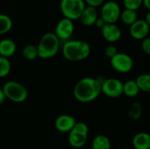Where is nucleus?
Instances as JSON below:
<instances>
[{
    "label": "nucleus",
    "mask_w": 150,
    "mask_h": 149,
    "mask_svg": "<svg viewBox=\"0 0 150 149\" xmlns=\"http://www.w3.org/2000/svg\"><path fill=\"white\" fill-rule=\"evenodd\" d=\"M101 33L103 38L109 43L119 41L122 36V32L116 24H105L101 28Z\"/></svg>",
    "instance_id": "nucleus-13"
},
{
    "label": "nucleus",
    "mask_w": 150,
    "mask_h": 149,
    "mask_svg": "<svg viewBox=\"0 0 150 149\" xmlns=\"http://www.w3.org/2000/svg\"><path fill=\"white\" fill-rule=\"evenodd\" d=\"M144 20L148 23V25L150 26V11H149L148 13L146 14V17H145V19Z\"/></svg>",
    "instance_id": "nucleus-32"
},
{
    "label": "nucleus",
    "mask_w": 150,
    "mask_h": 149,
    "mask_svg": "<svg viewBox=\"0 0 150 149\" xmlns=\"http://www.w3.org/2000/svg\"><path fill=\"white\" fill-rule=\"evenodd\" d=\"M142 50L148 55H150V37H147L142 40Z\"/></svg>",
    "instance_id": "nucleus-27"
},
{
    "label": "nucleus",
    "mask_w": 150,
    "mask_h": 149,
    "mask_svg": "<svg viewBox=\"0 0 150 149\" xmlns=\"http://www.w3.org/2000/svg\"><path fill=\"white\" fill-rule=\"evenodd\" d=\"M144 4V6L150 11V0H143V4Z\"/></svg>",
    "instance_id": "nucleus-31"
},
{
    "label": "nucleus",
    "mask_w": 150,
    "mask_h": 149,
    "mask_svg": "<svg viewBox=\"0 0 150 149\" xmlns=\"http://www.w3.org/2000/svg\"><path fill=\"white\" fill-rule=\"evenodd\" d=\"M143 4V0H123L125 9L137 11Z\"/></svg>",
    "instance_id": "nucleus-25"
},
{
    "label": "nucleus",
    "mask_w": 150,
    "mask_h": 149,
    "mask_svg": "<svg viewBox=\"0 0 150 149\" xmlns=\"http://www.w3.org/2000/svg\"><path fill=\"white\" fill-rule=\"evenodd\" d=\"M112 68L120 74H127L134 68V60L131 55L126 53H118L110 59Z\"/></svg>",
    "instance_id": "nucleus-7"
},
{
    "label": "nucleus",
    "mask_w": 150,
    "mask_h": 149,
    "mask_svg": "<svg viewBox=\"0 0 150 149\" xmlns=\"http://www.w3.org/2000/svg\"><path fill=\"white\" fill-rule=\"evenodd\" d=\"M142 115V105L139 102H134L129 108L128 116L132 120H138Z\"/></svg>",
    "instance_id": "nucleus-23"
},
{
    "label": "nucleus",
    "mask_w": 150,
    "mask_h": 149,
    "mask_svg": "<svg viewBox=\"0 0 150 149\" xmlns=\"http://www.w3.org/2000/svg\"><path fill=\"white\" fill-rule=\"evenodd\" d=\"M5 99H6V97H5V95H4V93L3 91V89L0 88V105H2L4 102Z\"/></svg>",
    "instance_id": "nucleus-30"
},
{
    "label": "nucleus",
    "mask_w": 150,
    "mask_h": 149,
    "mask_svg": "<svg viewBox=\"0 0 150 149\" xmlns=\"http://www.w3.org/2000/svg\"><path fill=\"white\" fill-rule=\"evenodd\" d=\"M119 52H118V48L114 46V45H108L105 49V54L107 58L109 59H112L115 54H117Z\"/></svg>",
    "instance_id": "nucleus-26"
},
{
    "label": "nucleus",
    "mask_w": 150,
    "mask_h": 149,
    "mask_svg": "<svg viewBox=\"0 0 150 149\" xmlns=\"http://www.w3.org/2000/svg\"><path fill=\"white\" fill-rule=\"evenodd\" d=\"M11 62L8 58L0 56V78L6 77L11 72Z\"/></svg>",
    "instance_id": "nucleus-24"
},
{
    "label": "nucleus",
    "mask_w": 150,
    "mask_h": 149,
    "mask_svg": "<svg viewBox=\"0 0 150 149\" xmlns=\"http://www.w3.org/2000/svg\"><path fill=\"white\" fill-rule=\"evenodd\" d=\"M101 85L96 77H83L75 85L73 95L76 100L80 103L87 104L96 100L101 94Z\"/></svg>",
    "instance_id": "nucleus-1"
},
{
    "label": "nucleus",
    "mask_w": 150,
    "mask_h": 149,
    "mask_svg": "<svg viewBox=\"0 0 150 149\" xmlns=\"http://www.w3.org/2000/svg\"><path fill=\"white\" fill-rule=\"evenodd\" d=\"M12 27L11 18L4 13H0V35H4L11 31Z\"/></svg>",
    "instance_id": "nucleus-21"
},
{
    "label": "nucleus",
    "mask_w": 150,
    "mask_h": 149,
    "mask_svg": "<svg viewBox=\"0 0 150 149\" xmlns=\"http://www.w3.org/2000/svg\"><path fill=\"white\" fill-rule=\"evenodd\" d=\"M101 92L110 98L120 97L123 95V83L114 77L106 78L101 86Z\"/></svg>",
    "instance_id": "nucleus-9"
},
{
    "label": "nucleus",
    "mask_w": 150,
    "mask_h": 149,
    "mask_svg": "<svg viewBox=\"0 0 150 149\" xmlns=\"http://www.w3.org/2000/svg\"><path fill=\"white\" fill-rule=\"evenodd\" d=\"M121 9L120 4L115 1H107L102 4L100 18L105 24H116L120 19Z\"/></svg>",
    "instance_id": "nucleus-8"
},
{
    "label": "nucleus",
    "mask_w": 150,
    "mask_h": 149,
    "mask_svg": "<svg viewBox=\"0 0 150 149\" xmlns=\"http://www.w3.org/2000/svg\"><path fill=\"white\" fill-rule=\"evenodd\" d=\"M75 26L72 20L63 18L56 24L54 33L60 40H64L65 42L69 40L74 33Z\"/></svg>",
    "instance_id": "nucleus-10"
},
{
    "label": "nucleus",
    "mask_w": 150,
    "mask_h": 149,
    "mask_svg": "<svg viewBox=\"0 0 150 149\" xmlns=\"http://www.w3.org/2000/svg\"><path fill=\"white\" fill-rule=\"evenodd\" d=\"M22 55L27 61H33L39 58L37 47L34 45H31V44L26 45L22 50Z\"/></svg>",
    "instance_id": "nucleus-22"
},
{
    "label": "nucleus",
    "mask_w": 150,
    "mask_h": 149,
    "mask_svg": "<svg viewBox=\"0 0 150 149\" xmlns=\"http://www.w3.org/2000/svg\"><path fill=\"white\" fill-rule=\"evenodd\" d=\"M36 47L39 58L50 59L58 54L60 49V40L54 32H47L42 35Z\"/></svg>",
    "instance_id": "nucleus-3"
},
{
    "label": "nucleus",
    "mask_w": 150,
    "mask_h": 149,
    "mask_svg": "<svg viewBox=\"0 0 150 149\" xmlns=\"http://www.w3.org/2000/svg\"><path fill=\"white\" fill-rule=\"evenodd\" d=\"M118 149H128L127 148H118Z\"/></svg>",
    "instance_id": "nucleus-33"
},
{
    "label": "nucleus",
    "mask_w": 150,
    "mask_h": 149,
    "mask_svg": "<svg viewBox=\"0 0 150 149\" xmlns=\"http://www.w3.org/2000/svg\"><path fill=\"white\" fill-rule=\"evenodd\" d=\"M120 19L122 21V23H124L125 25H127L130 26L131 25H133L138 19L137 11L129 10V9H124L123 11H121Z\"/></svg>",
    "instance_id": "nucleus-19"
},
{
    "label": "nucleus",
    "mask_w": 150,
    "mask_h": 149,
    "mask_svg": "<svg viewBox=\"0 0 150 149\" xmlns=\"http://www.w3.org/2000/svg\"><path fill=\"white\" fill-rule=\"evenodd\" d=\"M150 26L144 19H137L129 26V33L131 37L137 40H143L149 37Z\"/></svg>",
    "instance_id": "nucleus-11"
},
{
    "label": "nucleus",
    "mask_w": 150,
    "mask_h": 149,
    "mask_svg": "<svg viewBox=\"0 0 150 149\" xmlns=\"http://www.w3.org/2000/svg\"><path fill=\"white\" fill-rule=\"evenodd\" d=\"M105 25V22L100 17H98V19H97V21H96V23H95V25H96L98 28H100V29H101Z\"/></svg>",
    "instance_id": "nucleus-29"
},
{
    "label": "nucleus",
    "mask_w": 150,
    "mask_h": 149,
    "mask_svg": "<svg viewBox=\"0 0 150 149\" xmlns=\"http://www.w3.org/2000/svg\"><path fill=\"white\" fill-rule=\"evenodd\" d=\"M17 50L16 43L11 39H3L0 40V56L8 58L12 56Z\"/></svg>",
    "instance_id": "nucleus-16"
},
{
    "label": "nucleus",
    "mask_w": 150,
    "mask_h": 149,
    "mask_svg": "<svg viewBox=\"0 0 150 149\" xmlns=\"http://www.w3.org/2000/svg\"><path fill=\"white\" fill-rule=\"evenodd\" d=\"M91 52L90 45L81 40H69L62 47V54L69 61H83L90 56Z\"/></svg>",
    "instance_id": "nucleus-2"
},
{
    "label": "nucleus",
    "mask_w": 150,
    "mask_h": 149,
    "mask_svg": "<svg viewBox=\"0 0 150 149\" xmlns=\"http://www.w3.org/2000/svg\"><path fill=\"white\" fill-rule=\"evenodd\" d=\"M112 144L110 139L105 134H98L94 137L91 149H111Z\"/></svg>",
    "instance_id": "nucleus-17"
},
{
    "label": "nucleus",
    "mask_w": 150,
    "mask_h": 149,
    "mask_svg": "<svg viewBox=\"0 0 150 149\" xmlns=\"http://www.w3.org/2000/svg\"><path fill=\"white\" fill-rule=\"evenodd\" d=\"M84 2L86 5L97 8L98 6H101L105 3V0H84Z\"/></svg>",
    "instance_id": "nucleus-28"
},
{
    "label": "nucleus",
    "mask_w": 150,
    "mask_h": 149,
    "mask_svg": "<svg viewBox=\"0 0 150 149\" xmlns=\"http://www.w3.org/2000/svg\"><path fill=\"white\" fill-rule=\"evenodd\" d=\"M76 122L77 121L73 116L69 114H62L56 118L54 121V127L60 133H69L73 129Z\"/></svg>",
    "instance_id": "nucleus-12"
},
{
    "label": "nucleus",
    "mask_w": 150,
    "mask_h": 149,
    "mask_svg": "<svg viewBox=\"0 0 150 149\" xmlns=\"http://www.w3.org/2000/svg\"><path fill=\"white\" fill-rule=\"evenodd\" d=\"M134 149H150V133L147 132L137 133L132 140Z\"/></svg>",
    "instance_id": "nucleus-14"
},
{
    "label": "nucleus",
    "mask_w": 150,
    "mask_h": 149,
    "mask_svg": "<svg viewBox=\"0 0 150 149\" xmlns=\"http://www.w3.org/2000/svg\"><path fill=\"white\" fill-rule=\"evenodd\" d=\"M140 92V89L135 80H127L123 83V94L127 97H135Z\"/></svg>",
    "instance_id": "nucleus-18"
},
{
    "label": "nucleus",
    "mask_w": 150,
    "mask_h": 149,
    "mask_svg": "<svg viewBox=\"0 0 150 149\" xmlns=\"http://www.w3.org/2000/svg\"><path fill=\"white\" fill-rule=\"evenodd\" d=\"M89 127L84 122H76L73 129L69 133L68 141L74 148H83L88 141Z\"/></svg>",
    "instance_id": "nucleus-6"
},
{
    "label": "nucleus",
    "mask_w": 150,
    "mask_h": 149,
    "mask_svg": "<svg viewBox=\"0 0 150 149\" xmlns=\"http://www.w3.org/2000/svg\"><path fill=\"white\" fill-rule=\"evenodd\" d=\"M98 18V15L97 9L94 8V7L86 5L84 11H83V13H82L79 19L81 20V23L83 25L91 26V25H95Z\"/></svg>",
    "instance_id": "nucleus-15"
},
{
    "label": "nucleus",
    "mask_w": 150,
    "mask_h": 149,
    "mask_svg": "<svg viewBox=\"0 0 150 149\" xmlns=\"http://www.w3.org/2000/svg\"><path fill=\"white\" fill-rule=\"evenodd\" d=\"M86 7L84 0H61L60 10L64 18L72 21L79 19Z\"/></svg>",
    "instance_id": "nucleus-5"
},
{
    "label": "nucleus",
    "mask_w": 150,
    "mask_h": 149,
    "mask_svg": "<svg viewBox=\"0 0 150 149\" xmlns=\"http://www.w3.org/2000/svg\"><path fill=\"white\" fill-rule=\"evenodd\" d=\"M135 82L140 89V91L150 93V74L144 73L139 75L136 77Z\"/></svg>",
    "instance_id": "nucleus-20"
},
{
    "label": "nucleus",
    "mask_w": 150,
    "mask_h": 149,
    "mask_svg": "<svg viewBox=\"0 0 150 149\" xmlns=\"http://www.w3.org/2000/svg\"><path fill=\"white\" fill-rule=\"evenodd\" d=\"M5 97L13 103H23L28 97V90L25 85L16 81H8L3 86Z\"/></svg>",
    "instance_id": "nucleus-4"
}]
</instances>
